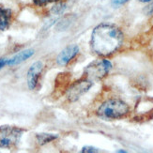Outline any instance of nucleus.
I'll use <instances>...</instances> for the list:
<instances>
[{
	"instance_id": "1",
	"label": "nucleus",
	"mask_w": 153,
	"mask_h": 153,
	"mask_svg": "<svg viewBox=\"0 0 153 153\" xmlns=\"http://www.w3.org/2000/svg\"><path fill=\"white\" fill-rule=\"evenodd\" d=\"M124 41L122 30L113 24H100L94 27L90 38V47L99 56H109L119 50Z\"/></svg>"
},
{
	"instance_id": "2",
	"label": "nucleus",
	"mask_w": 153,
	"mask_h": 153,
	"mask_svg": "<svg viewBox=\"0 0 153 153\" xmlns=\"http://www.w3.org/2000/svg\"><path fill=\"white\" fill-rule=\"evenodd\" d=\"M130 112L129 105L119 99H110L102 102L97 110V115L104 119H118Z\"/></svg>"
},
{
	"instance_id": "3",
	"label": "nucleus",
	"mask_w": 153,
	"mask_h": 153,
	"mask_svg": "<svg viewBox=\"0 0 153 153\" xmlns=\"http://www.w3.org/2000/svg\"><path fill=\"white\" fill-rule=\"evenodd\" d=\"M112 69V63L108 59H97L88 64L84 70L85 77L90 81H100L108 75Z\"/></svg>"
},
{
	"instance_id": "4",
	"label": "nucleus",
	"mask_w": 153,
	"mask_h": 153,
	"mask_svg": "<svg viewBox=\"0 0 153 153\" xmlns=\"http://www.w3.org/2000/svg\"><path fill=\"white\" fill-rule=\"evenodd\" d=\"M24 130L14 126H0V149H11L19 143Z\"/></svg>"
},
{
	"instance_id": "5",
	"label": "nucleus",
	"mask_w": 153,
	"mask_h": 153,
	"mask_svg": "<svg viewBox=\"0 0 153 153\" xmlns=\"http://www.w3.org/2000/svg\"><path fill=\"white\" fill-rule=\"evenodd\" d=\"M93 85V82L88 78H83L77 80L72 83L66 90V97L68 101L71 102H74L81 98L84 94L88 92L91 86Z\"/></svg>"
},
{
	"instance_id": "6",
	"label": "nucleus",
	"mask_w": 153,
	"mask_h": 153,
	"mask_svg": "<svg viewBox=\"0 0 153 153\" xmlns=\"http://www.w3.org/2000/svg\"><path fill=\"white\" fill-rule=\"evenodd\" d=\"M42 70L43 64L41 61H36L30 66V68L27 71V75H26V81H27V85L29 89L34 90L37 88Z\"/></svg>"
},
{
	"instance_id": "7",
	"label": "nucleus",
	"mask_w": 153,
	"mask_h": 153,
	"mask_svg": "<svg viewBox=\"0 0 153 153\" xmlns=\"http://www.w3.org/2000/svg\"><path fill=\"white\" fill-rule=\"evenodd\" d=\"M79 47L76 44H71L64 48L58 54L56 57V63L59 66H66L68 65L72 59H74L79 53Z\"/></svg>"
},
{
	"instance_id": "8",
	"label": "nucleus",
	"mask_w": 153,
	"mask_h": 153,
	"mask_svg": "<svg viewBox=\"0 0 153 153\" xmlns=\"http://www.w3.org/2000/svg\"><path fill=\"white\" fill-rule=\"evenodd\" d=\"M34 54H35V51L33 49H26V50L19 52L18 54L13 56L12 57L8 58V66H15L18 64H21L25 62V60H27L31 56H33Z\"/></svg>"
},
{
	"instance_id": "9",
	"label": "nucleus",
	"mask_w": 153,
	"mask_h": 153,
	"mask_svg": "<svg viewBox=\"0 0 153 153\" xmlns=\"http://www.w3.org/2000/svg\"><path fill=\"white\" fill-rule=\"evenodd\" d=\"M12 11L10 9L0 7V31L8 30L11 23Z\"/></svg>"
},
{
	"instance_id": "10",
	"label": "nucleus",
	"mask_w": 153,
	"mask_h": 153,
	"mask_svg": "<svg viewBox=\"0 0 153 153\" xmlns=\"http://www.w3.org/2000/svg\"><path fill=\"white\" fill-rule=\"evenodd\" d=\"M36 139L39 145L43 146L57 139V135L53 134H38L36 135Z\"/></svg>"
},
{
	"instance_id": "11",
	"label": "nucleus",
	"mask_w": 153,
	"mask_h": 153,
	"mask_svg": "<svg viewBox=\"0 0 153 153\" xmlns=\"http://www.w3.org/2000/svg\"><path fill=\"white\" fill-rule=\"evenodd\" d=\"M59 1H60V0H33L34 4L39 7H44V6H47L48 4L56 3V2H59Z\"/></svg>"
},
{
	"instance_id": "12",
	"label": "nucleus",
	"mask_w": 153,
	"mask_h": 153,
	"mask_svg": "<svg viewBox=\"0 0 153 153\" xmlns=\"http://www.w3.org/2000/svg\"><path fill=\"white\" fill-rule=\"evenodd\" d=\"M66 9V5L63 3H57L56 6L53 7L52 11L55 13V14H59V13L63 12V10Z\"/></svg>"
},
{
	"instance_id": "13",
	"label": "nucleus",
	"mask_w": 153,
	"mask_h": 153,
	"mask_svg": "<svg viewBox=\"0 0 153 153\" xmlns=\"http://www.w3.org/2000/svg\"><path fill=\"white\" fill-rule=\"evenodd\" d=\"M131 0H111V5L114 8H119V7L126 5Z\"/></svg>"
},
{
	"instance_id": "14",
	"label": "nucleus",
	"mask_w": 153,
	"mask_h": 153,
	"mask_svg": "<svg viewBox=\"0 0 153 153\" xmlns=\"http://www.w3.org/2000/svg\"><path fill=\"white\" fill-rule=\"evenodd\" d=\"M144 13H145L146 15H148V16L153 17V1L149 3L147 6L145 7Z\"/></svg>"
},
{
	"instance_id": "15",
	"label": "nucleus",
	"mask_w": 153,
	"mask_h": 153,
	"mask_svg": "<svg viewBox=\"0 0 153 153\" xmlns=\"http://www.w3.org/2000/svg\"><path fill=\"white\" fill-rule=\"evenodd\" d=\"M83 153H89V152H92V153H95V152H99L100 150L94 147H91V146H88V147H84L81 150Z\"/></svg>"
},
{
	"instance_id": "16",
	"label": "nucleus",
	"mask_w": 153,
	"mask_h": 153,
	"mask_svg": "<svg viewBox=\"0 0 153 153\" xmlns=\"http://www.w3.org/2000/svg\"><path fill=\"white\" fill-rule=\"evenodd\" d=\"M6 66H8V58L1 57L0 58V70H2Z\"/></svg>"
},
{
	"instance_id": "17",
	"label": "nucleus",
	"mask_w": 153,
	"mask_h": 153,
	"mask_svg": "<svg viewBox=\"0 0 153 153\" xmlns=\"http://www.w3.org/2000/svg\"><path fill=\"white\" fill-rule=\"evenodd\" d=\"M139 2H141V3H146V4H149L150 2H152L153 0H138Z\"/></svg>"
},
{
	"instance_id": "18",
	"label": "nucleus",
	"mask_w": 153,
	"mask_h": 153,
	"mask_svg": "<svg viewBox=\"0 0 153 153\" xmlns=\"http://www.w3.org/2000/svg\"><path fill=\"white\" fill-rule=\"evenodd\" d=\"M117 152H122V153H125V152H127L126 150H122V149H120V150H117Z\"/></svg>"
},
{
	"instance_id": "19",
	"label": "nucleus",
	"mask_w": 153,
	"mask_h": 153,
	"mask_svg": "<svg viewBox=\"0 0 153 153\" xmlns=\"http://www.w3.org/2000/svg\"><path fill=\"white\" fill-rule=\"evenodd\" d=\"M152 117H153V112H152Z\"/></svg>"
}]
</instances>
